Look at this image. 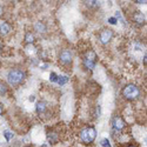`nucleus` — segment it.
Segmentation results:
<instances>
[{
	"mask_svg": "<svg viewBox=\"0 0 147 147\" xmlns=\"http://www.w3.org/2000/svg\"><path fill=\"white\" fill-rule=\"evenodd\" d=\"M26 72L21 68H13L8 72L7 74V81L11 86H19L26 80Z\"/></svg>",
	"mask_w": 147,
	"mask_h": 147,
	"instance_id": "nucleus-1",
	"label": "nucleus"
},
{
	"mask_svg": "<svg viewBox=\"0 0 147 147\" xmlns=\"http://www.w3.org/2000/svg\"><path fill=\"white\" fill-rule=\"evenodd\" d=\"M121 93H122V96H124L126 100H129V101L137 100L140 96V90L134 84H127L126 86L122 88Z\"/></svg>",
	"mask_w": 147,
	"mask_h": 147,
	"instance_id": "nucleus-2",
	"label": "nucleus"
},
{
	"mask_svg": "<svg viewBox=\"0 0 147 147\" xmlns=\"http://www.w3.org/2000/svg\"><path fill=\"white\" fill-rule=\"evenodd\" d=\"M95 137H96V131L93 126H86L80 132V140L86 145L92 144L94 141Z\"/></svg>",
	"mask_w": 147,
	"mask_h": 147,
	"instance_id": "nucleus-3",
	"label": "nucleus"
},
{
	"mask_svg": "<svg viewBox=\"0 0 147 147\" xmlns=\"http://www.w3.org/2000/svg\"><path fill=\"white\" fill-rule=\"evenodd\" d=\"M95 63H96V55L93 51H90L87 52V54L82 59V64H84V67L86 69H90L92 71L95 66Z\"/></svg>",
	"mask_w": 147,
	"mask_h": 147,
	"instance_id": "nucleus-4",
	"label": "nucleus"
},
{
	"mask_svg": "<svg viewBox=\"0 0 147 147\" xmlns=\"http://www.w3.org/2000/svg\"><path fill=\"white\" fill-rule=\"evenodd\" d=\"M59 61L64 66H68L73 61V53L69 50H63L59 54Z\"/></svg>",
	"mask_w": 147,
	"mask_h": 147,
	"instance_id": "nucleus-5",
	"label": "nucleus"
},
{
	"mask_svg": "<svg viewBox=\"0 0 147 147\" xmlns=\"http://www.w3.org/2000/svg\"><path fill=\"white\" fill-rule=\"evenodd\" d=\"M112 38H113V31L109 30V28H104L99 33V40H100V42L102 45L108 44L109 41L112 40Z\"/></svg>",
	"mask_w": 147,
	"mask_h": 147,
	"instance_id": "nucleus-6",
	"label": "nucleus"
},
{
	"mask_svg": "<svg viewBox=\"0 0 147 147\" xmlns=\"http://www.w3.org/2000/svg\"><path fill=\"white\" fill-rule=\"evenodd\" d=\"M112 126H113V128L115 131H122L125 128V126H126V122H125V120L122 119L121 117L115 115L113 118V120H112Z\"/></svg>",
	"mask_w": 147,
	"mask_h": 147,
	"instance_id": "nucleus-7",
	"label": "nucleus"
},
{
	"mask_svg": "<svg viewBox=\"0 0 147 147\" xmlns=\"http://www.w3.org/2000/svg\"><path fill=\"white\" fill-rule=\"evenodd\" d=\"M48 109H50V104H48L47 101H39L38 104H36V113H38L40 117L46 114L48 112Z\"/></svg>",
	"mask_w": 147,
	"mask_h": 147,
	"instance_id": "nucleus-8",
	"label": "nucleus"
},
{
	"mask_svg": "<svg viewBox=\"0 0 147 147\" xmlns=\"http://www.w3.org/2000/svg\"><path fill=\"white\" fill-rule=\"evenodd\" d=\"M133 20H134V22H136L137 25H139V26H142V25H145V24H146V18H145V16L141 13V12H139V11H137L136 13H134Z\"/></svg>",
	"mask_w": 147,
	"mask_h": 147,
	"instance_id": "nucleus-9",
	"label": "nucleus"
},
{
	"mask_svg": "<svg viewBox=\"0 0 147 147\" xmlns=\"http://www.w3.org/2000/svg\"><path fill=\"white\" fill-rule=\"evenodd\" d=\"M47 140H48V142L52 144V145L57 144V142L59 141V134H58L57 132L52 131V129L48 131V132H47Z\"/></svg>",
	"mask_w": 147,
	"mask_h": 147,
	"instance_id": "nucleus-10",
	"label": "nucleus"
},
{
	"mask_svg": "<svg viewBox=\"0 0 147 147\" xmlns=\"http://www.w3.org/2000/svg\"><path fill=\"white\" fill-rule=\"evenodd\" d=\"M12 31V26L9 25L8 22H3L1 25H0V33H1L3 35H7L9 34Z\"/></svg>",
	"mask_w": 147,
	"mask_h": 147,
	"instance_id": "nucleus-11",
	"label": "nucleus"
},
{
	"mask_svg": "<svg viewBox=\"0 0 147 147\" xmlns=\"http://www.w3.org/2000/svg\"><path fill=\"white\" fill-rule=\"evenodd\" d=\"M34 40H35L34 34L32 32H26V34H25V44L26 45H32L34 42Z\"/></svg>",
	"mask_w": 147,
	"mask_h": 147,
	"instance_id": "nucleus-12",
	"label": "nucleus"
},
{
	"mask_svg": "<svg viewBox=\"0 0 147 147\" xmlns=\"http://www.w3.org/2000/svg\"><path fill=\"white\" fill-rule=\"evenodd\" d=\"M34 28H35V31L36 32H39V33H44L45 31H46V26H45V24L44 22H41V21H38L34 25Z\"/></svg>",
	"mask_w": 147,
	"mask_h": 147,
	"instance_id": "nucleus-13",
	"label": "nucleus"
},
{
	"mask_svg": "<svg viewBox=\"0 0 147 147\" xmlns=\"http://www.w3.org/2000/svg\"><path fill=\"white\" fill-rule=\"evenodd\" d=\"M7 85L4 82V81H0V95H5L7 93Z\"/></svg>",
	"mask_w": 147,
	"mask_h": 147,
	"instance_id": "nucleus-14",
	"label": "nucleus"
},
{
	"mask_svg": "<svg viewBox=\"0 0 147 147\" xmlns=\"http://www.w3.org/2000/svg\"><path fill=\"white\" fill-rule=\"evenodd\" d=\"M100 144H101L102 147H111V144H109V141H108L107 139H102V140L100 141Z\"/></svg>",
	"mask_w": 147,
	"mask_h": 147,
	"instance_id": "nucleus-15",
	"label": "nucleus"
},
{
	"mask_svg": "<svg viewBox=\"0 0 147 147\" xmlns=\"http://www.w3.org/2000/svg\"><path fill=\"white\" fill-rule=\"evenodd\" d=\"M87 4V6L88 7H96V6H99V3H98V1H86Z\"/></svg>",
	"mask_w": 147,
	"mask_h": 147,
	"instance_id": "nucleus-16",
	"label": "nucleus"
},
{
	"mask_svg": "<svg viewBox=\"0 0 147 147\" xmlns=\"http://www.w3.org/2000/svg\"><path fill=\"white\" fill-rule=\"evenodd\" d=\"M4 136H5V138H6L7 140H11V138L13 137V134H12L9 131H5V132H4Z\"/></svg>",
	"mask_w": 147,
	"mask_h": 147,
	"instance_id": "nucleus-17",
	"label": "nucleus"
},
{
	"mask_svg": "<svg viewBox=\"0 0 147 147\" xmlns=\"http://www.w3.org/2000/svg\"><path fill=\"white\" fill-rule=\"evenodd\" d=\"M51 80L52 81H58V77H57V74H55V73H51Z\"/></svg>",
	"mask_w": 147,
	"mask_h": 147,
	"instance_id": "nucleus-18",
	"label": "nucleus"
},
{
	"mask_svg": "<svg viewBox=\"0 0 147 147\" xmlns=\"http://www.w3.org/2000/svg\"><path fill=\"white\" fill-rule=\"evenodd\" d=\"M108 21H109V24H117V19L115 18H109Z\"/></svg>",
	"mask_w": 147,
	"mask_h": 147,
	"instance_id": "nucleus-19",
	"label": "nucleus"
},
{
	"mask_svg": "<svg viewBox=\"0 0 147 147\" xmlns=\"http://www.w3.org/2000/svg\"><path fill=\"white\" fill-rule=\"evenodd\" d=\"M4 113V107H3V105L1 104H0V115H1Z\"/></svg>",
	"mask_w": 147,
	"mask_h": 147,
	"instance_id": "nucleus-20",
	"label": "nucleus"
},
{
	"mask_svg": "<svg viewBox=\"0 0 147 147\" xmlns=\"http://www.w3.org/2000/svg\"><path fill=\"white\" fill-rule=\"evenodd\" d=\"M4 14V7L3 6H0V17H1Z\"/></svg>",
	"mask_w": 147,
	"mask_h": 147,
	"instance_id": "nucleus-21",
	"label": "nucleus"
},
{
	"mask_svg": "<svg viewBox=\"0 0 147 147\" xmlns=\"http://www.w3.org/2000/svg\"><path fill=\"white\" fill-rule=\"evenodd\" d=\"M127 147H139L138 145H134V144H131V145H128Z\"/></svg>",
	"mask_w": 147,
	"mask_h": 147,
	"instance_id": "nucleus-22",
	"label": "nucleus"
},
{
	"mask_svg": "<svg viewBox=\"0 0 147 147\" xmlns=\"http://www.w3.org/2000/svg\"><path fill=\"white\" fill-rule=\"evenodd\" d=\"M27 147H30V146H27Z\"/></svg>",
	"mask_w": 147,
	"mask_h": 147,
	"instance_id": "nucleus-23",
	"label": "nucleus"
}]
</instances>
